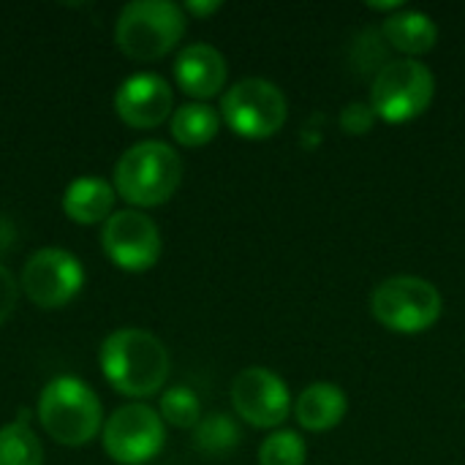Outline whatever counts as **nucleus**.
Segmentation results:
<instances>
[{"label": "nucleus", "instance_id": "f8f14e48", "mask_svg": "<svg viewBox=\"0 0 465 465\" xmlns=\"http://www.w3.org/2000/svg\"><path fill=\"white\" fill-rule=\"evenodd\" d=\"M174 90L172 84L150 71L134 74L123 79V84L114 93V112L117 117L136 131L158 128L166 123L174 112Z\"/></svg>", "mask_w": 465, "mask_h": 465}, {"label": "nucleus", "instance_id": "1a4fd4ad", "mask_svg": "<svg viewBox=\"0 0 465 465\" xmlns=\"http://www.w3.org/2000/svg\"><path fill=\"white\" fill-rule=\"evenodd\" d=\"M19 286L33 305L44 311H57L79 297L84 286V267L71 251L38 248L27 256Z\"/></svg>", "mask_w": 465, "mask_h": 465}, {"label": "nucleus", "instance_id": "2eb2a0df", "mask_svg": "<svg viewBox=\"0 0 465 465\" xmlns=\"http://www.w3.org/2000/svg\"><path fill=\"white\" fill-rule=\"evenodd\" d=\"M349 411V401L338 384L330 381H316L305 387L294 403V417L297 422L311 430V433H327L343 422Z\"/></svg>", "mask_w": 465, "mask_h": 465}, {"label": "nucleus", "instance_id": "9b49d317", "mask_svg": "<svg viewBox=\"0 0 465 465\" xmlns=\"http://www.w3.org/2000/svg\"><path fill=\"white\" fill-rule=\"evenodd\" d=\"M232 406L253 428L272 430L292 414V395L286 381L262 365L245 368L232 381Z\"/></svg>", "mask_w": 465, "mask_h": 465}, {"label": "nucleus", "instance_id": "0eeeda50", "mask_svg": "<svg viewBox=\"0 0 465 465\" xmlns=\"http://www.w3.org/2000/svg\"><path fill=\"white\" fill-rule=\"evenodd\" d=\"M289 117V104L281 87L270 79H240L221 98V120L242 139H270Z\"/></svg>", "mask_w": 465, "mask_h": 465}, {"label": "nucleus", "instance_id": "f03ea898", "mask_svg": "<svg viewBox=\"0 0 465 465\" xmlns=\"http://www.w3.org/2000/svg\"><path fill=\"white\" fill-rule=\"evenodd\" d=\"M183 183V158L161 139H144L128 147L114 163L112 185L131 207H161Z\"/></svg>", "mask_w": 465, "mask_h": 465}, {"label": "nucleus", "instance_id": "6e6552de", "mask_svg": "<svg viewBox=\"0 0 465 465\" xmlns=\"http://www.w3.org/2000/svg\"><path fill=\"white\" fill-rule=\"evenodd\" d=\"M166 444V422L147 403H128L112 411L101 430V447L117 465H147Z\"/></svg>", "mask_w": 465, "mask_h": 465}, {"label": "nucleus", "instance_id": "393cba45", "mask_svg": "<svg viewBox=\"0 0 465 465\" xmlns=\"http://www.w3.org/2000/svg\"><path fill=\"white\" fill-rule=\"evenodd\" d=\"M403 0H387V3H368V8L371 11H392V14H398V11H403Z\"/></svg>", "mask_w": 465, "mask_h": 465}, {"label": "nucleus", "instance_id": "ddd939ff", "mask_svg": "<svg viewBox=\"0 0 465 465\" xmlns=\"http://www.w3.org/2000/svg\"><path fill=\"white\" fill-rule=\"evenodd\" d=\"M226 79H229L226 57L213 44H188L174 60L177 87L202 104L207 98L218 95L223 90Z\"/></svg>", "mask_w": 465, "mask_h": 465}, {"label": "nucleus", "instance_id": "7ed1b4c3", "mask_svg": "<svg viewBox=\"0 0 465 465\" xmlns=\"http://www.w3.org/2000/svg\"><path fill=\"white\" fill-rule=\"evenodd\" d=\"M35 420L52 441L63 447H84L104 430V406L87 381L57 376L41 390Z\"/></svg>", "mask_w": 465, "mask_h": 465}, {"label": "nucleus", "instance_id": "f257e3e1", "mask_svg": "<svg viewBox=\"0 0 465 465\" xmlns=\"http://www.w3.org/2000/svg\"><path fill=\"white\" fill-rule=\"evenodd\" d=\"M106 384L125 398H153L166 387L172 360L166 346L142 327H120L109 332L98 351Z\"/></svg>", "mask_w": 465, "mask_h": 465}, {"label": "nucleus", "instance_id": "4468645a", "mask_svg": "<svg viewBox=\"0 0 465 465\" xmlns=\"http://www.w3.org/2000/svg\"><path fill=\"white\" fill-rule=\"evenodd\" d=\"M114 185L104 177H76L63 193V213L79 226L106 223L114 213Z\"/></svg>", "mask_w": 465, "mask_h": 465}, {"label": "nucleus", "instance_id": "39448f33", "mask_svg": "<svg viewBox=\"0 0 465 465\" xmlns=\"http://www.w3.org/2000/svg\"><path fill=\"white\" fill-rule=\"evenodd\" d=\"M371 313L390 332L420 335L441 319L444 297L425 278L392 275L373 289Z\"/></svg>", "mask_w": 465, "mask_h": 465}, {"label": "nucleus", "instance_id": "a211bd4d", "mask_svg": "<svg viewBox=\"0 0 465 465\" xmlns=\"http://www.w3.org/2000/svg\"><path fill=\"white\" fill-rule=\"evenodd\" d=\"M0 465H44V447L30 425L27 409L0 428Z\"/></svg>", "mask_w": 465, "mask_h": 465}, {"label": "nucleus", "instance_id": "f3484780", "mask_svg": "<svg viewBox=\"0 0 465 465\" xmlns=\"http://www.w3.org/2000/svg\"><path fill=\"white\" fill-rule=\"evenodd\" d=\"M221 112L210 104L191 101L174 109L172 114V136L183 147H204L210 144L221 131Z\"/></svg>", "mask_w": 465, "mask_h": 465}, {"label": "nucleus", "instance_id": "b1692460", "mask_svg": "<svg viewBox=\"0 0 465 465\" xmlns=\"http://www.w3.org/2000/svg\"><path fill=\"white\" fill-rule=\"evenodd\" d=\"M183 11H188V14H193V16H199V19H204V16H213L215 11H221V3L218 0H188L185 5H183Z\"/></svg>", "mask_w": 465, "mask_h": 465}, {"label": "nucleus", "instance_id": "4be33fe9", "mask_svg": "<svg viewBox=\"0 0 465 465\" xmlns=\"http://www.w3.org/2000/svg\"><path fill=\"white\" fill-rule=\"evenodd\" d=\"M376 120H379V117H376L373 106H371V104H362V101H351V104H346V109L341 112V128H343L346 134H351V136L368 134V131L373 128Z\"/></svg>", "mask_w": 465, "mask_h": 465}, {"label": "nucleus", "instance_id": "423d86ee", "mask_svg": "<svg viewBox=\"0 0 465 465\" xmlns=\"http://www.w3.org/2000/svg\"><path fill=\"white\" fill-rule=\"evenodd\" d=\"M436 95V76L422 60L398 57L387 60L371 87V106L384 123H411L425 114Z\"/></svg>", "mask_w": 465, "mask_h": 465}, {"label": "nucleus", "instance_id": "20e7f679", "mask_svg": "<svg viewBox=\"0 0 465 465\" xmlns=\"http://www.w3.org/2000/svg\"><path fill=\"white\" fill-rule=\"evenodd\" d=\"M185 35V11L172 0H134L114 25L117 49L139 63L166 57Z\"/></svg>", "mask_w": 465, "mask_h": 465}, {"label": "nucleus", "instance_id": "aec40b11", "mask_svg": "<svg viewBox=\"0 0 465 465\" xmlns=\"http://www.w3.org/2000/svg\"><path fill=\"white\" fill-rule=\"evenodd\" d=\"M308 444L294 430H275L259 447V465H305Z\"/></svg>", "mask_w": 465, "mask_h": 465}, {"label": "nucleus", "instance_id": "6ab92c4d", "mask_svg": "<svg viewBox=\"0 0 465 465\" xmlns=\"http://www.w3.org/2000/svg\"><path fill=\"white\" fill-rule=\"evenodd\" d=\"M240 439H242L240 425L232 417L221 414V411L204 417L196 425V447L202 452H207V455H215V458L229 455L240 444Z\"/></svg>", "mask_w": 465, "mask_h": 465}, {"label": "nucleus", "instance_id": "5701e85b", "mask_svg": "<svg viewBox=\"0 0 465 465\" xmlns=\"http://www.w3.org/2000/svg\"><path fill=\"white\" fill-rule=\"evenodd\" d=\"M16 302H19V281L5 264H0V327L11 319Z\"/></svg>", "mask_w": 465, "mask_h": 465}, {"label": "nucleus", "instance_id": "dca6fc26", "mask_svg": "<svg viewBox=\"0 0 465 465\" xmlns=\"http://www.w3.org/2000/svg\"><path fill=\"white\" fill-rule=\"evenodd\" d=\"M381 38L401 52L403 57L417 60L420 54H428L436 41H439V25L433 22V16L422 14V11H398L392 16L384 19L381 25Z\"/></svg>", "mask_w": 465, "mask_h": 465}, {"label": "nucleus", "instance_id": "412c9836", "mask_svg": "<svg viewBox=\"0 0 465 465\" xmlns=\"http://www.w3.org/2000/svg\"><path fill=\"white\" fill-rule=\"evenodd\" d=\"M161 420L172 428L188 430L202 422V403L193 390L188 387H172L161 395Z\"/></svg>", "mask_w": 465, "mask_h": 465}, {"label": "nucleus", "instance_id": "9d476101", "mask_svg": "<svg viewBox=\"0 0 465 465\" xmlns=\"http://www.w3.org/2000/svg\"><path fill=\"white\" fill-rule=\"evenodd\" d=\"M101 248L114 267L125 272H144L161 259V232L142 210H117L101 226Z\"/></svg>", "mask_w": 465, "mask_h": 465}]
</instances>
